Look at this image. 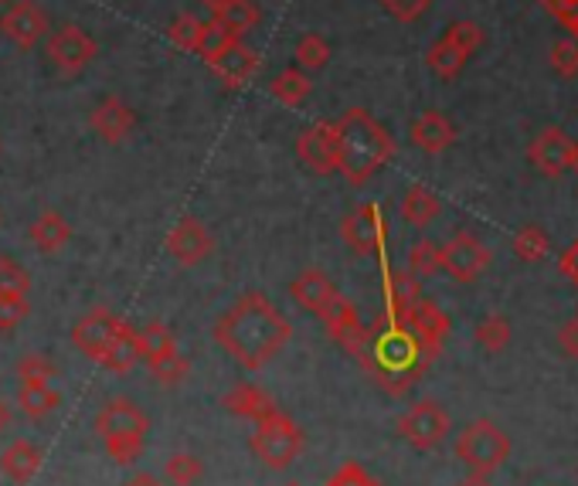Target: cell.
<instances>
[{
    "label": "cell",
    "instance_id": "obj_1",
    "mask_svg": "<svg viewBox=\"0 0 578 486\" xmlns=\"http://www.w3.org/2000/svg\"><path fill=\"white\" fill-rule=\"evenodd\" d=\"M290 320L280 314L276 303H269L265 293L238 296L215 320V340L225 347V354L249 371L265 368L290 343Z\"/></svg>",
    "mask_w": 578,
    "mask_h": 486
},
{
    "label": "cell",
    "instance_id": "obj_2",
    "mask_svg": "<svg viewBox=\"0 0 578 486\" xmlns=\"http://www.w3.org/2000/svg\"><path fill=\"white\" fill-rule=\"evenodd\" d=\"M361 361L388 395H405L432 364V358L422 351V343L401 324H392L385 314L374 320V327H367Z\"/></svg>",
    "mask_w": 578,
    "mask_h": 486
},
{
    "label": "cell",
    "instance_id": "obj_3",
    "mask_svg": "<svg viewBox=\"0 0 578 486\" xmlns=\"http://www.w3.org/2000/svg\"><path fill=\"white\" fill-rule=\"evenodd\" d=\"M337 170L361 188L395 157V136L367 110H348L337 123Z\"/></svg>",
    "mask_w": 578,
    "mask_h": 486
},
{
    "label": "cell",
    "instance_id": "obj_4",
    "mask_svg": "<svg viewBox=\"0 0 578 486\" xmlns=\"http://www.w3.org/2000/svg\"><path fill=\"white\" fill-rule=\"evenodd\" d=\"M150 419L147 411L126 395L110 398L95 415V436L106 445V453L120 466H133L147 449Z\"/></svg>",
    "mask_w": 578,
    "mask_h": 486
},
{
    "label": "cell",
    "instance_id": "obj_5",
    "mask_svg": "<svg viewBox=\"0 0 578 486\" xmlns=\"http://www.w3.org/2000/svg\"><path fill=\"white\" fill-rule=\"evenodd\" d=\"M507 456H510V439L490 419H480V422L466 426L460 432V439H456V460L476 476L497 473L507 463Z\"/></svg>",
    "mask_w": 578,
    "mask_h": 486
},
{
    "label": "cell",
    "instance_id": "obj_6",
    "mask_svg": "<svg viewBox=\"0 0 578 486\" xmlns=\"http://www.w3.org/2000/svg\"><path fill=\"white\" fill-rule=\"evenodd\" d=\"M299 449H303V432H299V426L290 419L283 408L262 415V419L256 422L252 453H256L265 466L286 470L290 463H296Z\"/></svg>",
    "mask_w": 578,
    "mask_h": 486
},
{
    "label": "cell",
    "instance_id": "obj_7",
    "mask_svg": "<svg viewBox=\"0 0 578 486\" xmlns=\"http://www.w3.org/2000/svg\"><path fill=\"white\" fill-rule=\"evenodd\" d=\"M398 436L408 445H412V449H419V453H429V449L446 442V436H450V415H446V408H442L439 402L422 398V402H416L398 419Z\"/></svg>",
    "mask_w": 578,
    "mask_h": 486
},
{
    "label": "cell",
    "instance_id": "obj_8",
    "mask_svg": "<svg viewBox=\"0 0 578 486\" xmlns=\"http://www.w3.org/2000/svg\"><path fill=\"white\" fill-rule=\"evenodd\" d=\"M340 238L354 256H378L385 259V238H388V225L382 218L378 204H358L354 212L340 225Z\"/></svg>",
    "mask_w": 578,
    "mask_h": 486
},
{
    "label": "cell",
    "instance_id": "obj_9",
    "mask_svg": "<svg viewBox=\"0 0 578 486\" xmlns=\"http://www.w3.org/2000/svg\"><path fill=\"white\" fill-rule=\"evenodd\" d=\"M490 249L480 238L469 231H456L446 246H442V272H450L456 283H473L480 280L490 265Z\"/></svg>",
    "mask_w": 578,
    "mask_h": 486
},
{
    "label": "cell",
    "instance_id": "obj_10",
    "mask_svg": "<svg viewBox=\"0 0 578 486\" xmlns=\"http://www.w3.org/2000/svg\"><path fill=\"white\" fill-rule=\"evenodd\" d=\"M95 52H99L95 42L76 24H65L55 34H48V45H45L52 68H58L61 76H79L82 68L95 58Z\"/></svg>",
    "mask_w": 578,
    "mask_h": 486
},
{
    "label": "cell",
    "instance_id": "obj_11",
    "mask_svg": "<svg viewBox=\"0 0 578 486\" xmlns=\"http://www.w3.org/2000/svg\"><path fill=\"white\" fill-rule=\"evenodd\" d=\"M317 317H320V324L327 327V334L333 337L337 347H344L351 358H361L364 343H367V327L361 324V317H358V309H354L351 299H344L340 293H333L330 303L320 309Z\"/></svg>",
    "mask_w": 578,
    "mask_h": 486
},
{
    "label": "cell",
    "instance_id": "obj_12",
    "mask_svg": "<svg viewBox=\"0 0 578 486\" xmlns=\"http://www.w3.org/2000/svg\"><path fill=\"white\" fill-rule=\"evenodd\" d=\"M296 157L306 170L330 178L337 170V126L330 120H317L296 136Z\"/></svg>",
    "mask_w": 578,
    "mask_h": 486
},
{
    "label": "cell",
    "instance_id": "obj_13",
    "mask_svg": "<svg viewBox=\"0 0 578 486\" xmlns=\"http://www.w3.org/2000/svg\"><path fill=\"white\" fill-rule=\"evenodd\" d=\"M120 324H123V320L113 314V309L95 306V309H89V314L72 327V347H76L79 354H86L89 361L102 364V358H106V351H110V343H113Z\"/></svg>",
    "mask_w": 578,
    "mask_h": 486
},
{
    "label": "cell",
    "instance_id": "obj_14",
    "mask_svg": "<svg viewBox=\"0 0 578 486\" xmlns=\"http://www.w3.org/2000/svg\"><path fill=\"white\" fill-rule=\"evenodd\" d=\"M528 157H531V163H534L541 173H548V178H558V173H565L568 167H575L578 144L571 140L565 129L548 126V129H541L534 140H531Z\"/></svg>",
    "mask_w": 578,
    "mask_h": 486
},
{
    "label": "cell",
    "instance_id": "obj_15",
    "mask_svg": "<svg viewBox=\"0 0 578 486\" xmlns=\"http://www.w3.org/2000/svg\"><path fill=\"white\" fill-rule=\"evenodd\" d=\"M401 327L422 343V351H426L432 361L439 358L442 343H446V337H450V317L442 314V309H439L432 299H419V303L405 314Z\"/></svg>",
    "mask_w": 578,
    "mask_h": 486
},
{
    "label": "cell",
    "instance_id": "obj_16",
    "mask_svg": "<svg viewBox=\"0 0 578 486\" xmlns=\"http://www.w3.org/2000/svg\"><path fill=\"white\" fill-rule=\"evenodd\" d=\"M0 31H4V38H11L21 52H31L42 38H48V14L31 4V0H21L14 4L4 18H0Z\"/></svg>",
    "mask_w": 578,
    "mask_h": 486
},
{
    "label": "cell",
    "instance_id": "obj_17",
    "mask_svg": "<svg viewBox=\"0 0 578 486\" xmlns=\"http://www.w3.org/2000/svg\"><path fill=\"white\" fill-rule=\"evenodd\" d=\"M215 249V241H212V231L204 228L194 215H184L174 231L167 235V252L174 256L181 265H197L212 256Z\"/></svg>",
    "mask_w": 578,
    "mask_h": 486
},
{
    "label": "cell",
    "instance_id": "obj_18",
    "mask_svg": "<svg viewBox=\"0 0 578 486\" xmlns=\"http://www.w3.org/2000/svg\"><path fill=\"white\" fill-rule=\"evenodd\" d=\"M212 72L228 86V89H242L256 72H259V55L242 42L235 38L228 48H222V55H215L212 61Z\"/></svg>",
    "mask_w": 578,
    "mask_h": 486
},
{
    "label": "cell",
    "instance_id": "obj_19",
    "mask_svg": "<svg viewBox=\"0 0 578 486\" xmlns=\"http://www.w3.org/2000/svg\"><path fill=\"white\" fill-rule=\"evenodd\" d=\"M89 126L95 129L99 140H106V144H123L126 136L136 129V113L126 106L123 99L116 95H106L99 102V106L92 110L89 116Z\"/></svg>",
    "mask_w": 578,
    "mask_h": 486
},
{
    "label": "cell",
    "instance_id": "obj_20",
    "mask_svg": "<svg viewBox=\"0 0 578 486\" xmlns=\"http://www.w3.org/2000/svg\"><path fill=\"white\" fill-rule=\"evenodd\" d=\"M422 299V286L419 275H412L408 269H388L385 265V317L392 324H401L405 314Z\"/></svg>",
    "mask_w": 578,
    "mask_h": 486
},
{
    "label": "cell",
    "instance_id": "obj_21",
    "mask_svg": "<svg viewBox=\"0 0 578 486\" xmlns=\"http://www.w3.org/2000/svg\"><path fill=\"white\" fill-rule=\"evenodd\" d=\"M412 144L426 154H442V150H450L456 144V126L442 113L429 110L412 123Z\"/></svg>",
    "mask_w": 578,
    "mask_h": 486
},
{
    "label": "cell",
    "instance_id": "obj_22",
    "mask_svg": "<svg viewBox=\"0 0 578 486\" xmlns=\"http://www.w3.org/2000/svg\"><path fill=\"white\" fill-rule=\"evenodd\" d=\"M140 361H144V340H140V330H136L133 324L123 320L120 330H116V337H113V343H110L106 358H102V368L113 371V374H126V371H133Z\"/></svg>",
    "mask_w": 578,
    "mask_h": 486
},
{
    "label": "cell",
    "instance_id": "obj_23",
    "mask_svg": "<svg viewBox=\"0 0 578 486\" xmlns=\"http://www.w3.org/2000/svg\"><path fill=\"white\" fill-rule=\"evenodd\" d=\"M42 470V449L27 442V439H18L11 442L4 453H0V473H4L8 479H14L18 486L31 483L34 476H38Z\"/></svg>",
    "mask_w": 578,
    "mask_h": 486
},
{
    "label": "cell",
    "instance_id": "obj_24",
    "mask_svg": "<svg viewBox=\"0 0 578 486\" xmlns=\"http://www.w3.org/2000/svg\"><path fill=\"white\" fill-rule=\"evenodd\" d=\"M337 293V286L327 280V275L320 269H303L296 280L290 283V296L296 299V306L310 309V314L317 317L320 309L330 303V296Z\"/></svg>",
    "mask_w": 578,
    "mask_h": 486
},
{
    "label": "cell",
    "instance_id": "obj_25",
    "mask_svg": "<svg viewBox=\"0 0 578 486\" xmlns=\"http://www.w3.org/2000/svg\"><path fill=\"white\" fill-rule=\"evenodd\" d=\"M222 405H225L231 415H242V419H252V422H259L262 415H269V411L280 408L276 402H272V395H269L265 388L252 385V381H242V385H235V388L225 395Z\"/></svg>",
    "mask_w": 578,
    "mask_h": 486
},
{
    "label": "cell",
    "instance_id": "obj_26",
    "mask_svg": "<svg viewBox=\"0 0 578 486\" xmlns=\"http://www.w3.org/2000/svg\"><path fill=\"white\" fill-rule=\"evenodd\" d=\"M27 235L34 241V249L45 252V256H55L68 246V241H72V225H68L65 215H58V212H42L38 218L31 222Z\"/></svg>",
    "mask_w": 578,
    "mask_h": 486
},
{
    "label": "cell",
    "instance_id": "obj_27",
    "mask_svg": "<svg viewBox=\"0 0 578 486\" xmlns=\"http://www.w3.org/2000/svg\"><path fill=\"white\" fill-rule=\"evenodd\" d=\"M262 11L256 8V0H222V4L212 8V21L218 27H225L231 38H242L259 24Z\"/></svg>",
    "mask_w": 578,
    "mask_h": 486
},
{
    "label": "cell",
    "instance_id": "obj_28",
    "mask_svg": "<svg viewBox=\"0 0 578 486\" xmlns=\"http://www.w3.org/2000/svg\"><path fill=\"white\" fill-rule=\"evenodd\" d=\"M439 212H442L439 197L429 188H422V184H412L401 197V218L412 228H429L439 218Z\"/></svg>",
    "mask_w": 578,
    "mask_h": 486
},
{
    "label": "cell",
    "instance_id": "obj_29",
    "mask_svg": "<svg viewBox=\"0 0 578 486\" xmlns=\"http://www.w3.org/2000/svg\"><path fill=\"white\" fill-rule=\"evenodd\" d=\"M61 405V395L45 385V381H21L18 388V408L27 419H48V415Z\"/></svg>",
    "mask_w": 578,
    "mask_h": 486
},
{
    "label": "cell",
    "instance_id": "obj_30",
    "mask_svg": "<svg viewBox=\"0 0 578 486\" xmlns=\"http://www.w3.org/2000/svg\"><path fill=\"white\" fill-rule=\"evenodd\" d=\"M310 79H306L303 68H286V72H280L276 79L269 82V92L272 99H280L283 106H303L306 95H310Z\"/></svg>",
    "mask_w": 578,
    "mask_h": 486
},
{
    "label": "cell",
    "instance_id": "obj_31",
    "mask_svg": "<svg viewBox=\"0 0 578 486\" xmlns=\"http://www.w3.org/2000/svg\"><path fill=\"white\" fill-rule=\"evenodd\" d=\"M466 52H460L453 42H446V38H439L432 48H429V55H426V61H429V68L439 76V79H446V82H453L460 72H463V65H466Z\"/></svg>",
    "mask_w": 578,
    "mask_h": 486
},
{
    "label": "cell",
    "instance_id": "obj_32",
    "mask_svg": "<svg viewBox=\"0 0 578 486\" xmlns=\"http://www.w3.org/2000/svg\"><path fill=\"white\" fill-rule=\"evenodd\" d=\"M140 340H144V364L147 368H157L160 361L178 354V343H174V337H170V330L163 324H147L140 330Z\"/></svg>",
    "mask_w": 578,
    "mask_h": 486
},
{
    "label": "cell",
    "instance_id": "obj_33",
    "mask_svg": "<svg viewBox=\"0 0 578 486\" xmlns=\"http://www.w3.org/2000/svg\"><path fill=\"white\" fill-rule=\"evenodd\" d=\"M510 246H514V256L521 262H541L544 256L552 252V238L541 225H524V228H518V235H514Z\"/></svg>",
    "mask_w": 578,
    "mask_h": 486
},
{
    "label": "cell",
    "instance_id": "obj_34",
    "mask_svg": "<svg viewBox=\"0 0 578 486\" xmlns=\"http://www.w3.org/2000/svg\"><path fill=\"white\" fill-rule=\"evenodd\" d=\"M408 272L419 275V280H429V275L442 272V246L432 238H419L412 252H408Z\"/></svg>",
    "mask_w": 578,
    "mask_h": 486
},
{
    "label": "cell",
    "instance_id": "obj_35",
    "mask_svg": "<svg viewBox=\"0 0 578 486\" xmlns=\"http://www.w3.org/2000/svg\"><path fill=\"white\" fill-rule=\"evenodd\" d=\"M473 340L480 343L487 354H500L503 347L510 343V320L500 317V314L484 317L480 324H476V330H473Z\"/></svg>",
    "mask_w": 578,
    "mask_h": 486
},
{
    "label": "cell",
    "instance_id": "obj_36",
    "mask_svg": "<svg viewBox=\"0 0 578 486\" xmlns=\"http://www.w3.org/2000/svg\"><path fill=\"white\" fill-rule=\"evenodd\" d=\"M330 61V45L324 34H303L296 42V65L303 72H314V68H324Z\"/></svg>",
    "mask_w": 578,
    "mask_h": 486
},
{
    "label": "cell",
    "instance_id": "obj_37",
    "mask_svg": "<svg viewBox=\"0 0 578 486\" xmlns=\"http://www.w3.org/2000/svg\"><path fill=\"white\" fill-rule=\"evenodd\" d=\"M204 24H208V21H201L197 14H178L174 21H170L167 34H170V42H174L178 48H184V52H197L201 34H204Z\"/></svg>",
    "mask_w": 578,
    "mask_h": 486
},
{
    "label": "cell",
    "instance_id": "obj_38",
    "mask_svg": "<svg viewBox=\"0 0 578 486\" xmlns=\"http://www.w3.org/2000/svg\"><path fill=\"white\" fill-rule=\"evenodd\" d=\"M163 470H167V479L174 483V486H194L201 479V473H204L201 460L191 456V453H174V456L167 460Z\"/></svg>",
    "mask_w": 578,
    "mask_h": 486
},
{
    "label": "cell",
    "instance_id": "obj_39",
    "mask_svg": "<svg viewBox=\"0 0 578 486\" xmlns=\"http://www.w3.org/2000/svg\"><path fill=\"white\" fill-rule=\"evenodd\" d=\"M0 293H21V296L31 293L27 269L18 259H11V256H0Z\"/></svg>",
    "mask_w": 578,
    "mask_h": 486
},
{
    "label": "cell",
    "instance_id": "obj_40",
    "mask_svg": "<svg viewBox=\"0 0 578 486\" xmlns=\"http://www.w3.org/2000/svg\"><path fill=\"white\" fill-rule=\"evenodd\" d=\"M442 38L453 42L460 52L473 55L476 48L484 45V31H480V24H476V21H453V24L446 27V34H442Z\"/></svg>",
    "mask_w": 578,
    "mask_h": 486
},
{
    "label": "cell",
    "instance_id": "obj_41",
    "mask_svg": "<svg viewBox=\"0 0 578 486\" xmlns=\"http://www.w3.org/2000/svg\"><path fill=\"white\" fill-rule=\"evenodd\" d=\"M27 296L21 293H0V334H11L24 324L27 317Z\"/></svg>",
    "mask_w": 578,
    "mask_h": 486
},
{
    "label": "cell",
    "instance_id": "obj_42",
    "mask_svg": "<svg viewBox=\"0 0 578 486\" xmlns=\"http://www.w3.org/2000/svg\"><path fill=\"white\" fill-rule=\"evenodd\" d=\"M55 374H58V368H55V361L45 358V354H24V358L18 361V377H21V381H45V385H52Z\"/></svg>",
    "mask_w": 578,
    "mask_h": 486
},
{
    "label": "cell",
    "instance_id": "obj_43",
    "mask_svg": "<svg viewBox=\"0 0 578 486\" xmlns=\"http://www.w3.org/2000/svg\"><path fill=\"white\" fill-rule=\"evenodd\" d=\"M552 68L562 79H575L578 76V42H571V38L555 42L552 45Z\"/></svg>",
    "mask_w": 578,
    "mask_h": 486
},
{
    "label": "cell",
    "instance_id": "obj_44",
    "mask_svg": "<svg viewBox=\"0 0 578 486\" xmlns=\"http://www.w3.org/2000/svg\"><path fill=\"white\" fill-rule=\"evenodd\" d=\"M235 38L225 31V27H218L215 21H208L204 24V34H201V45H197V55L204 58V61H212L215 55H222V48H228Z\"/></svg>",
    "mask_w": 578,
    "mask_h": 486
},
{
    "label": "cell",
    "instance_id": "obj_45",
    "mask_svg": "<svg viewBox=\"0 0 578 486\" xmlns=\"http://www.w3.org/2000/svg\"><path fill=\"white\" fill-rule=\"evenodd\" d=\"M327 486H382V483L374 479L361 463H344L327 479Z\"/></svg>",
    "mask_w": 578,
    "mask_h": 486
},
{
    "label": "cell",
    "instance_id": "obj_46",
    "mask_svg": "<svg viewBox=\"0 0 578 486\" xmlns=\"http://www.w3.org/2000/svg\"><path fill=\"white\" fill-rule=\"evenodd\" d=\"M188 371H191V364L181 358V351L174 354V358H167V361H160L157 368H150V374L160 381V385H181V381L188 377Z\"/></svg>",
    "mask_w": 578,
    "mask_h": 486
},
{
    "label": "cell",
    "instance_id": "obj_47",
    "mask_svg": "<svg viewBox=\"0 0 578 486\" xmlns=\"http://www.w3.org/2000/svg\"><path fill=\"white\" fill-rule=\"evenodd\" d=\"M382 4L395 14V18H401V21H416L432 0H382Z\"/></svg>",
    "mask_w": 578,
    "mask_h": 486
},
{
    "label": "cell",
    "instance_id": "obj_48",
    "mask_svg": "<svg viewBox=\"0 0 578 486\" xmlns=\"http://www.w3.org/2000/svg\"><path fill=\"white\" fill-rule=\"evenodd\" d=\"M558 347H562L565 358L578 361V320L562 324V330H558Z\"/></svg>",
    "mask_w": 578,
    "mask_h": 486
},
{
    "label": "cell",
    "instance_id": "obj_49",
    "mask_svg": "<svg viewBox=\"0 0 578 486\" xmlns=\"http://www.w3.org/2000/svg\"><path fill=\"white\" fill-rule=\"evenodd\" d=\"M558 269L568 275V280L578 286V238L571 241V246L565 249V256H562V262H558Z\"/></svg>",
    "mask_w": 578,
    "mask_h": 486
},
{
    "label": "cell",
    "instance_id": "obj_50",
    "mask_svg": "<svg viewBox=\"0 0 578 486\" xmlns=\"http://www.w3.org/2000/svg\"><path fill=\"white\" fill-rule=\"evenodd\" d=\"M123 486H163L154 473H133Z\"/></svg>",
    "mask_w": 578,
    "mask_h": 486
},
{
    "label": "cell",
    "instance_id": "obj_51",
    "mask_svg": "<svg viewBox=\"0 0 578 486\" xmlns=\"http://www.w3.org/2000/svg\"><path fill=\"white\" fill-rule=\"evenodd\" d=\"M8 426H11V405L0 398V432H4Z\"/></svg>",
    "mask_w": 578,
    "mask_h": 486
},
{
    "label": "cell",
    "instance_id": "obj_52",
    "mask_svg": "<svg viewBox=\"0 0 578 486\" xmlns=\"http://www.w3.org/2000/svg\"><path fill=\"white\" fill-rule=\"evenodd\" d=\"M456 486H490V479L487 476H476V473H469L466 479H460Z\"/></svg>",
    "mask_w": 578,
    "mask_h": 486
},
{
    "label": "cell",
    "instance_id": "obj_53",
    "mask_svg": "<svg viewBox=\"0 0 578 486\" xmlns=\"http://www.w3.org/2000/svg\"><path fill=\"white\" fill-rule=\"evenodd\" d=\"M565 27L571 31V42H578V14H571V18L565 21Z\"/></svg>",
    "mask_w": 578,
    "mask_h": 486
},
{
    "label": "cell",
    "instance_id": "obj_54",
    "mask_svg": "<svg viewBox=\"0 0 578 486\" xmlns=\"http://www.w3.org/2000/svg\"><path fill=\"white\" fill-rule=\"evenodd\" d=\"M201 4H208V8H215V4H222V0H201Z\"/></svg>",
    "mask_w": 578,
    "mask_h": 486
},
{
    "label": "cell",
    "instance_id": "obj_55",
    "mask_svg": "<svg viewBox=\"0 0 578 486\" xmlns=\"http://www.w3.org/2000/svg\"><path fill=\"white\" fill-rule=\"evenodd\" d=\"M286 486H299V483H286Z\"/></svg>",
    "mask_w": 578,
    "mask_h": 486
},
{
    "label": "cell",
    "instance_id": "obj_56",
    "mask_svg": "<svg viewBox=\"0 0 578 486\" xmlns=\"http://www.w3.org/2000/svg\"><path fill=\"white\" fill-rule=\"evenodd\" d=\"M575 170H578V157H575Z\"/></svg>",
    "mask_w": 578,
    "mask_h": 486
},
{
    "label": "cell",
    "instance_id": "obj_57",
    "mask_svg": "<svg viewBox=\"0 0 578 486\" xmlns=\"http://www.w3.org/2000/svg\"><path fill=\"white\" fill-rule=\"evenodd\" d=\"M575 320H578V314H575Z\"/></svg>",
    "mask_w": 578,
    "mask_h": 486
}]
</instances>
